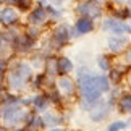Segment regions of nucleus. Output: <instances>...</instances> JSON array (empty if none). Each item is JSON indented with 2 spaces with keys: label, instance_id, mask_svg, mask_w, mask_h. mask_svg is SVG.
<instances>
[{
  "label": "nucleus",
  "instance_id": "nucleus-1",
  "mask_svg": "<svg viewBox=\"0 0 131 131\" xmlns=\"http://www.w3.org/2000/svg\"><path fill=\"white\" fill-rule=\"evenodd\" d=\"M102 29L108 34H123V36H131V24L125 19H118L115 16L105 18L102 23Z\"/></svg>",
  "mask_w": 131,
  "mask_h": 131
},
{
  "label": "nucleus",
  "instance_id": "nucleus-2",
  "mask_svg": "<svg viewBox=\"0 0 131 131\" xmlns=\"http://www.w3.org/2000/svg\"><path fill=\"white\" fill-rule=\"evenodd\" d=\"M128 45H129V39L128 36H123V34H110V37L107 39V47L115 55L123 53Z\"/></svg>",
  "mask_w": 131,
  "mask_h": 131
},
{
  "label": "nucleus",
  "instance_id": "nucleus-3",
  "mask_svg": "<svg viewBox=\"0 0 131 131\" xmlns=\"http://www.w3.org/2000/svg\"><path fill=\"white\" fill-rule=\"evenodd\" d=\"M79 13H81V16H89L92 19H97L102 15V7L95 0H88V2H83L79 5Z\"/></svg>",
  "mask_w": 131,
  "mask_h": 131
},
{
  "label": "nucleus",
  "instance_id": "nucleus-4",
  "mask_svg": "<svg viewBox=\"0 0 131 131\" xmlns=\"http://www.w3.org/2000/svg\"><path fill=\"white\" fill-rule=\"evenodd\" d=\"M29 78V68L26 65H18V68L10 74V84L12 88H21V84Z\"/></svg>",
  "mask_w": 131,
  "mask_h": 131
},
{
  "label": "nucleus",
  "instance_id": "nucleus-5",
  "mask_svg": "<svg viewBox=\"0 0 131 131\" xmlns=\"http://www.w3.org/2000/svg\"><path fill=\"white\" fill-rule=\"evenodd\" d=\"M94 28H95V23H94V19L89 18V16H81L74 23V32H76V36L88 34L91 31H94Z\"/></svg>",
  "mask_w": 131,
  "mask_h": 131
},
{
  "label": "nucleus",
  "instance_id": "nucleus-6",
  "mask_svg": "<svg viewBox=\"0 0 131 131\" xmlns=\"http://www.w3.org/2000/svg\"><path fill=\"white\" fill-rule=\"evenodd\" d=\"M57 84H58V89L67 95H71L74 92V89H76V84H74L73 79H70L67 74H62V78L57 81Z\"/></svg>",
  "mask_w": 131,
  "mask_h": 131
},
{
  "label": "nucleus",
  "instance_id": "nucleus-7",
  "mask_svg": "<svg viewBox=\"0 0 131 131\" xmlns=\"http://www.w3.org/2000/svg\"><path fill=\"white\" fill-rule=\"evenodd\" d=\"M117 108L120 113H131V92L120 94L117 100Z\"/></svg>",
  "mask_w": 131,
  "mask_h": 131
},
{
  "label": "nucleus",
  "instance_id": "nucleus-8",
  "mask_svg": "<svg viewBox=\"0 0 131 131\" xmlns=\"http://www.w3.org/2000/svg\"><path fill=\"white\" fill-rule=\"evenodd\" d=\"M71 70H73L71 60H68L65 57L57 60V73L58 74H68V73H71Z\"/></svg>",
  "mask_w": 131,
  "mask_h": 131
},
{
  "label": "nucleus",
  "instance_id": "nucleus-9",
  "mask_svg": "<svg viewBox=\"0 0 131 131\" xmlns=\"http://www.w3.org/2000/svg\"><path fill=\"white\" fill-rule=\"evenodd\" d=\"M18 19V15L13 8H3V12L0 13V21L5 24H12Z\"/></svg>",
  "mask_w": 131,
  "mask_h": 131
},
{
  "label": "nucleus",
  "instance_id": "nucleus-10",
  "mask_svg": "<svg viewBox=\"0 0 131 131\" xmlns=\"http://www.w3.org/2000/svg\"><path fill=\"white\" fill-rule=\"evenodd\" d=\"M70 32H73V31H70L67 26L58 28V29H57V32H55V41H57L58 44H65V42H68V39L71 37V34H70Z\"/></svg>",
  "mask_w": 131,
  "mask_h": 131
},
{
  "label": "nucleus",
  "instance_id": "nucleus-11",
  "mask_svg": "<svg viewBox=\"0 0 131 131\" xmlns=\"http://www.w3.org/2000/svg\"><path fill=\"white\" fill-rule=\"evenodd\" d=\"M45 19V10L42 7H37V8H34L31 15H29V21L34 23V24H37V23H42Z\"/></svg>",
  "mask_w": 131,
  "mask_h": 131
},
{
  "label": "nucleus",
  "instance_id": "nucleus-12",
  "mask_svg": "<svg viewBox=\"0 0 131 131\" xmlns=\"http://www.w3.org/2000/svg\"><path fill=\"white\" fill-rule=\"evenodd\" d=\"M97 67L102 73H107V71H110V68L113 65H112V60H110L108 55H100V57H97Z\"/></svg>",
  "mask_w": 131,
  "mask_h": 131
},
{
  "label": "nucleus",
  "instance_id": "nucleus-13",
  "mask_svg": "<svg viewBox=\"0 0 131 131\" xmlns=\"http://www.w3.org/2000/svg\"><path fill=\"white\" fill-rule=\"evenodd\" d=\"M3 118L7 120L8 123L19 122V120H21V112H19V110H15V108H8V110H5Z\"/></svg>",
  "mask_w": 131,
  "mask_h": 131
},
{
  "label": "nucleus",
  "instance_id": "nucleus-14",
  "mask_svg": "<svg viewBox=\"0 0 131 131\" xmlns=\"http://www.w3.org/2000/svg\"><path fill=\"white\" fill-rule=\"evenodd\" d=\"M128 128V122H125V120H117V122H112L107 126V129L110 131H117V129H125Z\"/></svg>",
  "mask_w": 131,
  "mask_h": 131
},
{
  "label": "nucleus",
  "instance_id": "nucleus-15",
  "mask_svg": "<svg viewBox=\"0 0 131 131\" xmlns=\"http://www.w3.org/2000/svg\"><path fill=\"white\" fill-rule=\"evenodd\" d=\"M32 102H34V105H36V108H37V110H44V108L49 105V99H47V97H44V95H39V97H36V99L32 100Z\"/></svg>",
  "mask_w": 131,
  "mask_h": 131
},
{
  "label": "nucleus",
  "instance_id": "nucleus-16",
  "mask_svg": "<svg viewBox=\"0 0 131 131\" xmlns=\"http://www.w3.org/2000/svg\"><path fill=\"white\" fill-rule=\"evenodd\" d=\"M7 2L13 3V5H16V7H18V8H21V10H28V8H29V5H31V0H7Z\"/></svg>",
  "mask_w": 131,
  "mask_h": 131
},
{
  "label": "nucleus",
  "instance_id": "nucleus-17",
  "mask_svg": "<svg viewBox=\"0 0 131 131\" xmlns=\"http://www.w3.org/2000/svg\"><path fill=\"white\" fill-rule=\"evenodd\" d=\"M123 63L125 65H131V45H128L126 49H125V52H123Z\"/></svg>",
  "mask_w": 131,
  "mask_h": 131
},
{
  "label": "nucleus",
  "instance_id": "nucleus-18",
  "mask_svg": "<svg viewBox=\"0 0 131 131\" xmlns=\"http://www.w3.org/2000/svg\"><path fill=\"white\" fill-rule=\"evenodd\" d=\"M3 68H5V62L0 60V81H2V78H3Z\"/></svg>",
  "mask_w": 131,
  "mask_h": 131
},
{
  "label": "nucleus",
  "instance_id": "nucleus-19",
  "mask_svg": "<svg viewBox=\"0 0 131 131\" xmlns=\"http://www.w3.org/2000/svg\"><path fill=\"white\" fill-rule=\"evenodd\" d=\"M95 2H97V3H100V5H102V3H105V2H108V0H95Z\"/></svg>",
  "mask_w": 131,
  "mask_h": 131
},
{
  "label": "nucleus",
  "instance_id": "nucleus-20",
  "mask_svg": "<svg viewBox=\"0 0 131 131\" xmlns=\"http://www.w3.org/2000/svg\"><path fill=\"white\" fill-rule=\"evenodd\" d=\"M128 86H129V89H131V73H129V78H128Z\"/></svg>",
  "mask_w": 131,
  "mask_h": 131
},
{
  "label": "nucleus",
  "instance_id": "nucleus-21",
  "mask_svg": "<svg viewBox=\"0 0 131 131\" xmlns=\"http://www.w3.org/2000/svg\"><path fill=\"white\" fill-rule=\"evenodd\" d=\"M0 2H2V0H0Z\"/></svg>",
  "mask_w": 131,
  "mask_h": 131
}]
</instances>
